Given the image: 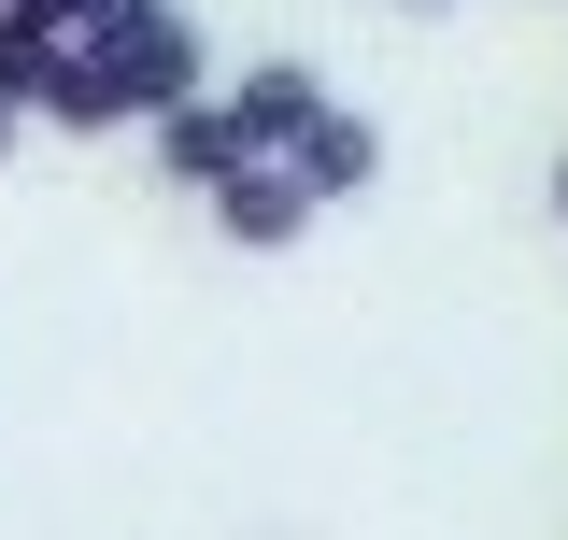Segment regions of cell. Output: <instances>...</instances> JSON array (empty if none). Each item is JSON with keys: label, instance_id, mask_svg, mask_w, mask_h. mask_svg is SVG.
<instances>
[{"label": "cell", "instance_id": "obj_1", "mask_svg": "<svg viewBox=\"0 0 568 540\" xmlns=\"http://www.w3.org/2000/svg\"><path fill=\"white\" fill-rule=\"evenodd\" d=\"M200 86H227L213 29L185 14V0H142V14H100V29H71L29 114H43V129H71V142H129V129H156V114H185Z\"/></svg>", "mask_w": 568, "mask_h": 540}, {"label": "cell", "instance_id": "obj_2", "mask_svg": "<svg viewBox=\"0 0 568 540\" xmlns=\"http://www.w3.org/2000/svg\"><path fill=\"white\" fill-rule=\"evenodd\" d=\"M200 228L227 242V257H298V242L327 228V200L298 186V157H242V171L200 200Z\"/></svg>", "mask_w": 568, "mask_h": 540}, {"label": "cell", "instance_id": "obj_3", "mask_svg": "<svg viewBox=\"0 0 568 540\" xmlns=\"http://www.w3.org/2000/svg\"><path fill=\"white\" fill-rule=\"evenodd\" d=\"M142 157H156V186H171V200H213L256 142H242V114H227V86H200L185 114H156V129H142Z\"/></svg>", "mask_w": 568, "mask_h": 540}, {"label": "cell", "instance_id": "obj_4", "mask_svg": "<svg viewBox=\"0 0 568 540\" xmlns=\"http://www.w3.org/2000/svg\"><path fill=\"white\" fill-rule=\"evenodd\" d=\"M327 100H342V86H327L313 58H242V71H227V114H242L256 157H298V129H313Z\"/></svg>", "mask_w": 568, "mask_h": 540}, {"label": "cell", "instance_id": "obj_5", "mask_svg": "<svg viewBox=\"0 0 568 540\" xmlns=\"http://www.w3.org/2000/svg\"><path fill=\"white\" fill-rule=\"evenodd\" d=\"M298 186H313L327 213L384 200V114H369V100H327V114L298 129Z\"/></svg>", "mask_w": 568, "mask_h": 540}, {"label": "cell", "instance_id": "obj_6", "mask_svg": "<svg viewBox=\"0 0 568 540\" xmlns=\"http://www.w3.org/2000/svg\"><path fill=\"white\" fill-rule=\"evenodd\" d=\"M0 14H29V29H100V14H142V0H0Z\"/></svg>", "mask_w": 568, "mask_h": 540}, {"label": "cell", "instance_id": "obj_7", "mask_svg": "<svg viewBox=\"0 0 568 540\" xmlns=\"http://www.w3.org/2000/svg\"><path fill=\"white\" fill-rule=\"evenodd\" d=\"M29 129H43V114H29V100H14V86H0V157H14V142H29Z\"/></svg>", "mask_w": 568, "mask_h": 540}, {"label": "cell", "instance_id": "obj_8", "mask_svg": "<svg viewBox=\"0 0 568 540\" xmlns=\"http://www.w3.org/2000/svg\"><path fill=\"white\" fill-rule=\"evenodd\" d=\"M540 200H555V228H568V157H555V171H540Z\"/></svg>", "mask_w": 568, "mask_h": 540}, {"label": "cell", "instance_id": "obj_9", "mask_svg": "<svg viewBox=\"0 0 568 540\" xmlns=\"http://www.w3.org/2000/svg\"><path fill=\"white\" fill-rule=\"evenodd\" d=\"M398 14H455V0H398Z\"/></svg>", "mask_w": 568, "mask_h": 540}]
</instances>
